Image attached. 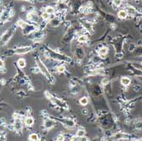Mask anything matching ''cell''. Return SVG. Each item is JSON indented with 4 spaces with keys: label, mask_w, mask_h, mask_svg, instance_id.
<instances>
[{
    "label": "cell",
    "mask_w": 142,
    "mask_h": 141,
    "mask_svg": "<svg viewBox=\"0 0 142 141\" xmlns=\"http://www.w3.org/2000/svg\"><path fill=\"white\" fill-rule=\"evenodd\" d=\"M16 26L21 27L22 33H23V35H25V36L32 34V33L34 32L35 31H37V27L34 24L27 23V22H25L22 20H18L17 23H16Z\"/></svg>",
    "instance_id": "cell-1"
},
{
    "label": "cell",
    "mask_w": 142,
    "mask_h": 141,
    "mask_svg": "<svg viewBox=\"0 0 142 141\" xmlns=\"http://www.w3.org/2000/svg\"><path fill=\"white\" fill-rule=\"evenodd\" d=\"M16 27H17V26H15V25L12 26L10 29H8V30L2 35V37H1L2 46H4L5 44H7V42L11 39V38H12L14 33L15 32V31H16Z\"/></svg>",
    "instance_id": "cell-2"
},
{
    "label": "cell",
    "mask_w": 142,
    "mask_h": 141,
    "mask_svg": "<svg viewBox=\"0 0 142 141\" xmlns=\"http://www.w3.org/2000/svg\"><path fill=\"white\" fill-rule=\"evenodd\" d=\"M38 68H39L40 71H41L42 73L43 74L44 77H45L46 78L48 79V80L50 81L51 79L53 78V77L51 76V74L49 73V70H48V68L46 67L45 66H44V64L40 60H38Z\"/></svg>",
    "instance_id": "cell-3"
},
{
    "label": "cell",
    "mask_w": 142,
    "mask_h": 141,
    "mask_svg": "<svg viewBox=\"0 0 142 141\" xmlns=\"http://www.w3.org/2000/svg\"><path fill=\"white\" fill-rule=\"evenodd\" d=\"M48 52L50 54L51 57L52 58L55 59V60H63V61H69L71 60V59L69 60L67 56H65V55H62L60 54H58V53H55V51H53L52 49H48Z\"/></svg>",
    "instance_id": "cell-4"
},
{
    "label": "cell",
    "mask_w": 142,
    "mask_h": 141,
    "mask_svg": "<svg viewBox=\"0 0 142 141\" xmlns=\"http://www.w3.org/2000/svg\"><path fill=\"white\" fill-rule=\"evenodd\" d=\"M12 16V10L11 9H6L3 13L1 14V21L5 22L9 20V18Z\"/></svg>",
    "instance_id": "cell-5"
},
{
    "label": "cell",
    "mask_w": 142,
    "mask_h": 141,
    "mask_svg": "<svg viewBox=\"0 0 142 141\" xmlns=\"http://www.w3.org/2000/svg\"><path fill=\"white\" fill-rule=\"evenodd\" d=\"M32 47H29V46H27V47H21V48H18V49H15L14 53L16 55H24V54H27L28 52L32 51Z\"/></svg>",
    "instance_id": "cell-6"
},
{
    "label": "cell",
    "mask_w": 142,
    "mask_h": 141,
    "mask_svg": "<svg viewBox=\"0 0 142 141\" xmlns=\"http://www.w3.org/2000/svg\"><path fill=\"white\" fill-rule=\"evenodd\" d=\"M27 20H28L29 21L32 22H32L37 21V20H38V16H37V14L35 12H33V11H30L29 13H27Z\"/></svg>",
    "instance_id": "cell-7"
},
{
    "label": "cell",
    "mask_w": 142,
    "mask_h": 141,
    "mask_svg": "<svg viewBox=\"0 0 142 141\" xmlns=\"http://www.w3.org/2000/svg\"><path fill=\"white\" fill-rule=\"evenodd\" d=\"M108 54V48L107 47H102L98 50V55L100 58H104Z\"/></svg>",
    "instance_id": "cell-8"
},
{
    "label": "cell",
    "mask_w": 142,
    "mask_h": 141,
    "mask_svg": "<svg viewBox=\"0 0 142 141\" xmlns=\"http://www.w3.org/2000/svg\"><path fill=\"white\" fill-rule=\"evenodd\" d=\"M44 127L46 128H51L55 126V122L53 120H49V119H47L44 121V123H43Z\"/></svg>",
    "instance_id": "cell-9"
},
{
    "label": "cell",
    "mask_w": 142,
    "mask_h": 141,
    "mask_svg": "<svg viewBox=\"0 0 142 141\" xmlns=\"http://www.w3.org/2000/svg\"><path fill=\"white\" fill-rule=\"evenodd\" d=\"M49 24H50V26H52V27H58V26L60 24V20L59 19L58 17H55L50 20Z\"/></svg>",
    "instance_id": "cell-10"
},
{
    "label": "cell",
    "mask_w": 142,
    "mask_h": 141,
    "mask_svg": "<svg viewBox=\"0 0 142 141\" xmlns=\"http://www.w3.org/2000/svg\"><path fill=\"white\" fill-rule=\"evenodd\" d=\"M117 16H118V18H120V19H125V18L128 16V12L126 11V10H121L117 13Z\"/></svg>",
    "instance_id": "cell-11"
},
{
    "label": "cell",
    "mask_w": 142,
    "mask_h": 141,
    "mask_svg": "<svg viewBox=\"0 0 142 141\" xmlns=\"http://www.w3.org/2000/svg\"><path fill=\"white\" fill-rule=\"evenodd\" d=\"M88 41V37L84 34L79 35L78 38H77V42H80V43H84Z\"/></svg>",
    "instance_id": "cell-12"
},
{
    "label": "cell",
    "mask_w": 142,
    "mask_h": 141,
    "mask_svg": "<svg viewBox=\"0 0 142 141\" xmlns=\"http://www.w3.org/2000/svg\"><path fill=\"white\" fill-rule=\"evenodd\" d=\"M26 65H27V62H26L25 59L21 58V59H19V60H17V66H19L21 69H23V68H25Z\"/></svg>",
    "instance_id": "cell-13"
},
{
    "label": "cell",
    "mask_w": 142,
    "mask_h": 141,
    "mask_svg": "<svg viewBox=\"0 0 142 141\" xmlns=\"http://www.w3.org/2000/svg\"><path fill=\"white\" fill-rule=\"evenodd\" d=\"M14 127H15L16 130H18V131L21 130V128H22V123H21V122L20 121L19 118H16L15 122H14Z\"/></svg>",
    "instance_id": "cell-14"
},
{
    "label": "cell",
    "mask_w": 142,
    "mask_h": 141,
    "mask_svg": "<svg viewBox=\"0 0 142 141\" xmlns=\"http://www.w3.org/2000/svg\"><path fill=\"white\" fill-rule=\"evenodd\" d=\"M121 83L123 86H128V85L131 83V80H130L128 77H123L121 79Z\"/></svg>",
    "instance_id": "cell-15"
},
{
    "label": "cell",
    "mask_w": 142,
    "mask_h": 141,
    "mask_svg": "<svg viewBox=\"0 0 142 141\" xmlns=\"http://www.w3.org/2000/svg\"><path fill=\"white\" fill-rule=\"evenodd\" d=\"M125 137H126V134H124V133H116V134L113 135L112 139H113V140H121V139H124Z\"/></svg>",
    "instance_id": "cell-16"
},
{
    "label": "cell",
    "mask_w": 142,
    "mask_h": 141,
    "mask_svg": "<svg viewBox=\"0 0 142 141\" xmlns=\"http://www.w3.org/2000/svg\"><path fill=\"white\" fill-rule=\"evenodd\" d=\"M33 123H34V119L31 116H28L25 119V124L27 126H32Z\"/></svg>",
    "instance_id": "cell-17"
},
{
    "label": "cell",
    "mask_w": 142,
    "mask_h": 141,
    "mask_svg": "<svg viewBox=\"0 0 142 141\" xmlns=\"http://www.w3.org/2000/svg\"><path fill=\"white\" fill-rule=\"evenodd\" d=\"M45 12H47L48 14H49L50 15H52V14H55V10L54 7H52V6H48L47 8L45 9Z\"/></svg>",
    "instance_id": "cell-18"
},
{
    "label": "cell",
    "mask_w": 142,
    "mask_h": 141,
    "mask_svg": "<svg viewBox=\"0 0 142 141\" xmlns=\"http://www.w3.org/2000/svg\"><path fill=\"white\" fill-rule=\"evenodd\" d=\"M79 103H80L81 105H84V106H85V105H88V99L87 97H82L80 99H79Z\"/></svg>",
    "instance_id": "cell-19"
},
{
    "label": "cell",
    "mask_w": 142,
    "mask_h": 141,
    "mask_svg": "<svg viewBox=\"0 0 142 141\" xmlns=\"http://www.w3.org/2000/svg\"><path fill=\"white\" fill-rule=\"evenodd\" d=\"M126 11L128 12V14H134L136 12L135 9L134 7H131V6H128V8L126 9Z\"/></svg>",
    "instance_id": "cell-20"
},
{
    "label": "cell",
    "mask_w": 142,
    "mask_h": 141,
    "mask_svg": "<svg viewBox=\"0 0 142 141\" xmlns=\"http://www.w3.org/2000/svg\"><path fill=\"white\" fill-rule=\"evenodd\" d=\"M84 135H85V131L84 129H78L77 131V136L78 138H84Z\"/></svg>",
    "instance_id": "cell-21"
},
{
    "label": "cell",
    "mask_w": 142,
    "mask_h": 141,
    "mask_svg": "<svg viewBox=\"0 0 142 141\" xmlns=\"http://www.w3.org/2000/svg\"><path fill=\"white\" fill-rule=\"evenodd\" d=\"M65 124H66V126H67V127H72L75 126V122H73L72 120H66Z\"/></svg>",
    "instance_id": "cell-22"
},
{
    "label": "cell",
    "mask_w": 142,
    "mask_h": 141,
    "mask_svg": "<svg viewBox=\"0 0 142 141\" xmlns=\"http://www.w3.org/2000/svg\"><path fill=\"white\" fill-rule=\"evenodd\" d=\"M29 140H30L31 141H38V134H36V133H32V134H30V136H29Z\"/></svg>",
    "instance_id": "cell-23"
},
{
    "label": "cell",
    "mask_w": 142,
    "mask_h": 141,
    "mask_svg": "<svg viewBox=\"0 0 142 141\" xmlns=\"http://www.w3.org/2000/svg\"><path fill=\"white\" fill-rule=\"evenodd\" d=\"M41 16H42V18H43V20H49V16H50V14H48L47 12H45V11H44V12L42 13Z\"/></svg>",
    "instance_id": "cell-24"
},
{
    "label": "cell",
    "mask_w": 142,
    "mask_h": 141,
    "mask_svg": "<svg viewBox=\"0 0 142 141\" xmlns=\"http://www.w3.org/2000/svg\"><path fill=\"white\" fill-rule=\"evenodd\" d=\"M66 70L65 66H63V65H60V66H58V68H57V70H58V72H60V73H62V72H64Z\"/></svg>",
    "instance_id": "cell-25"
},
{
    "label": "cell",
    "mask_w": 142,
    "mask_h": 141,
    "mask_svg": "<svg viewBox=\"0 0 142 141\" xmlns=\"http://www.w3.org/2000/svg\"><path fill=\"white\" fill-rule=\"evenodd\" d=\"M113 3L115 6L119 7L122 4V0H113Z\"/></svg>",
    "instance_id": "cell-26"
},
{
    "label": "cell",
    "mask_w": 142,
    "mask_h": 141,
    "mask_svg": "<svg viewBox=\"0 0 142 141\" xmlns=\"http://www.w3.org/2000/svg\"><path fill=\"white\" fill-rule=\"evenodd\" d=\"M64 140H65V138H64V136L63 135H59L58 137H57V139H56V141H64Z\"/></svg>",
    "instance_id": "cell-27"
},
{
    "label": "cell",
    "mask_w": 142,
    "mask_h": 141,
    "mask_svg": "<svg viewBox=\"0 0 142 141\" xmlns=\"http://www.w3.org/2000/svg\"><path fill=\"white\" fill-rule=\"evenodd\" d=\"M88 110H83V114H87Z\"/></svg>",
    "instance_id": "cell-28"
},
{
    "label": "cell",
    "mask_w": 142,
    "mask_h": 141,
    "mask_svg": "<svg viewBox=\"0 0 142 141\" xmlns=\"http://www.w3.org/2000/svg\"><path fill=\"white\" fill-rule=\"evenodd\" d=\"M22 1H28L29 2V1H31V0H22Z\"/></svg>",
    "instance_id": "cell-29"
}]
</instances>
